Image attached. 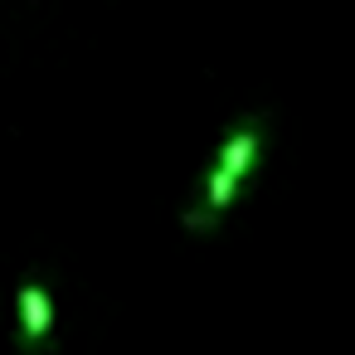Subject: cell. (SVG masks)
<instances>
[{"instance_id": "7a4b0ae2", "label": "cell", "mask_w": 355, "mask_h": 355, "mask_svg": "<svg viewBox=\"0 0 355 355\" xmlns=\"http://www.w3.org/2000/svg\"><path fill=\"white\" fill-rule=\"evenodd\" d=\"M20 321H25V340L30 345H40L49 336V326H54V302H49L44 282H35V277L20 287Z\"/></svg>"}, {"instance_id": "6da1fadb", "label": "cell", "mask_w": 355, "mask_h": 355, "mask_svg": "<svg viewBox=\"0 0 355 355\" xmlns=\"http://www.w3.org/2000/svg\"><path fill=\"white\" fill-rule=\"evenodd\" d=\"M258 151H263V122H258V117H248V122H239V127L224 137V146H219V156H214V166H209V175H205L200 209H190V214H185V224H190V229H209V224H214V214L234 205V195H239L243 175L258 166Z\"/></svg>"}]
</instances>
